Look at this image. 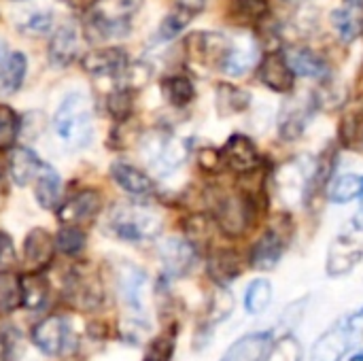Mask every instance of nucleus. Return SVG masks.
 <instances>
[{
	"mask_svg": "<svg viewBox=\"0 0 363 361\" xmlns=\"http://www.w3.org/2000/svg\"><path fill=\"white\" fill-rule=\"evenodd\" d=\"M66 294L68 300L81 309V311H94L102 304V285L96 279L89 277H81V274H72L68 285H66Z\"/></svg>",
	"mask_w": 363,
	"mask_h": 361,
	"instance_id": "aec40b11",
	"label": "nucleus"
},
{
	"mask_svg": "<svg viewBox=\"0 0 363 361\" xmlns=\"http://www.w3.org/2000/svg\"><path fill=\"white\" fill-rule=\"evenodd\" d=\"M185 147L170 136H153L145 143V155L151 166L160 170H170L185 160Z\"/></svg>",
	"mask_w": 363,
	"mask_h": 361,
	"instance_id": "2eb2a0df",
	"label": "nucleus"
},
{
	"mask_svg": "<svg viewBox=\"0 0 363 361\" xmlns=\"http://www.w3.org/2000/svg\"><path fill=\"white\" fill-rule=\"evenodd\" d=\"M363 260V217L355 215L342 232L334 238L328 249L325 272L328 277H345L351 274Z\"/></svg>",
	"mask_w": 363,
	"mask_h": 361,
	"instance_id": "20e7f679",
	"label": "nucleus"
},
{
	"mask_svg": "<svg viewBox=\"0 0 363 361\" xmlns=\"http://www.w3.org/2000/svg\"><path fill=\"white\" fill-rule=\"evenodd\" d=\"M66 336H68L66 321L57 315L43 319L32 330V343L45 355H60L66 345Z\"/></svg>",
	"mask_w": 363,
	"mask_h": 361,
	"instance_id": "4468645a",
	"label": "nucleus"
},
{
	"mask_svg": "<svg viewBox=\"0 0 363 361\" xmlns=\"http://www.w3.org/2000/svg\"><path fill=\"white\" fill-rule=\"evenodd\" d=\"M172 351H174V338L172 336H160L149 345L145 361H170Z\"/></svg>",
	"mask_w": 363,
	"mask_h": 361,
	"instance_id": "a18cd8bd",
	"label": "nucleus"
},
{
	"mask_svg": "<svg viewBox=\"0 0 363 361\" xmlns=\"http://www.w3.org/2000/svg\"><path fill=\"white\" fill-rule=\"evenodd\" d=\"M49 57L57 66H68L79 55V30L74 23L60 26L49 40Z\"/></svg>",
	"mask_w": 363,
	"mask_h": 361,
	"instance_id": "6ab92c4d",
	"label": "nucleus"
},
{
	"mask_svg": "<svg viewBox=\"0 0 363 361\" xmlns=\"http://www.w3.org/2000/svg\"><path fill=\"white\" fill-rule=\"evenodd\" d=\"M43 168H45V164L40 162V157L28 147H17L11 153L9 172H11V179L15 185H21V187L28 185L32 179H36L40 174Z\"/></svg>",
	"mask_w": 363,
	"mask_h": 361,
	"instance_id": "5701e85b",
	"label": "nucleus"
},
{
	"mask_svg": "<svg viewBox=\"0 0 363 361\" xmlns=\"http://www.w3.org/2000/svg\"><path fill=\"white\" fill-rule=\"evenodd\" d=\"M53 251L55 240L51 238V234L43 228H34L23 243V266L28 274H38L40 270H45L53 260Z\"/></svg>",
	"mask_w": 363,
	"mask_h": 361,
	"instance_id": "1a4fd4ad",
	"label": "nucleus"
},
{
	"mask_svg": "<svg viewBox=\"0 0 363 361\" xmlns=\"http://www.w3.org/2000/svg\"><path fill=\"white\" fill-rule=\"evenodd\" d=\"M132 104H134V96L130 89H115L108 100H106V109L108 113L113 115V119H117L119 123L128 121L130 115H132Z\"/></svg>",
	"mask_w": 363,
	"mask_h": 361,
	"instance_id": "4c0bfd02",
	"label": "nucleus"
},
{
	"mask_svg": "<svg viewBox=\"0 0 363 361\" xmlns=\"http://www.w3.org/2000/svg\"><path fill=\"white\" fill-rule=\"evenodd\" d=\"M111 174H113L115 183L123 191H128L130 196L143 198V196L153 194V181H151V177H147L143 170H138V168H134V166H130L125 162H115L111 166Z\"/></svg>",
	"mask_w": 363,
	"mask_h": 361,
	"instance_id": "4be33fe9",
	"label": "nucleus"
},
{
	"mask_svg": "<svg viewBox=\"0 0 363 361\" xmlns=\"http://www.w3.org/2000/svg\"><path fill=\"white\" fill-rule=\"evenodd\" d=\"M119 74H121V89L134 91V89H140L149 81L151 70L145 64H128Z\"/></svg>",
	"mask_w": 363,
	"mask_h": 361,
	"instance_id": "79ce46f5",
	"label": "nucleus"
},
{
	"mask_svg": "<svg viewBox=\"0 0 363 361\" xmlns=\"http://www.w3.org/2000/svg\"><path fill=\"white\" fill-rule=\"evenodd\" d=\"M272 347V332H253L238 338L221 357V361H266Z\"/></svg>",
	"mask_w": 363,
	"mask_h": 361,
	"instance_id": "f3484780",
	"label": "nucleus"
},
{
	"mask_svg": "<svg viewBox=\"0 0 363 361\" xmlns=\"http://www.w3.org/2000/svg\"><path fill=\"white\" fill-rule=\"evenodd\" d=\"M55 245L64 255H79L85 249V234L79 228L66 226L57 232Z\"/></svg>",
	"mask_w": 363,
	"mask_h": 361,
	"instance_id": "58836bf2",
	"label": "nucleus"
},
{
	"mask_svg": "<svg viewBox=\"0 0 363 361\" xmlns=\"http://www.w3.org/2000/svg\"><path fill=\"white\" fill-rule=\"evenodd\" d=\"M259 81L270 87L272 91H279V94H287L294 89V83H296V74L294 70L289 68L287 60L283 53H266L264 60L259 62Z\"/></svg>",
	"mask_w": 363,
	"mask_h": 361,
	"instance_id": "f8f14e48",
	"label": "nucleus"
},
{
	"mask_svg": "<svg viewBox=\"0 0 363 361\" xmlns=\"http://www.w3.org/2000/svg\"><path fill=\"white\" fill-rule=\"evenodd\" d=\"M308 117H311V106L308 104H302V102H287L283 106V113H281V119H279V130L283 134L285 140H294L298 138L306 123H308Z\"/></svg>",
	"mask_w": 363,
	"mask_h": 361,
	"instance_id": "393cba45",
	"label": "nucleus"
},
{
	"mask_svg": "<svg viewBox=\"0 0 363 361\" xmlns=\"http://www.w3.org/2000/svg\"><path fill=\"white\" fill-rule=\"evenodd\" d=\"M196 160H198V166H200L202 170L215 172V170L219 168V164H221V151H217V149H213V147H204V149L198 151Z\"/></svg>",
	"mask_w": 363,
	"mask_h": 361,
	"instance_id": "09e8293b",
	"label": "nucleus"
},
{
	"mask_svg": "<svg viewBox=\"0 0 363 361\" xmlns=\"http://www.w3.org/2000/svg\"><path fill=\"white\" fill-rule=\"evenodd\" d=\"M111 228L121 240L140 243L151 240L162 232V219L155 211L140 204H119L111 213Z\"/></svg>",
	"mask_w": 363,
	"mask_h": 361,
	"instance_id": "423d86ee",
	"label": "nucleus"
},
{
	"mask_svg": "<svg viewBox=\"0 0 363 361\" xmlns=\"http://www.w3.org/2000/svg\"><path fill=\"white\" fill-rule=\"evenodd\" d=\"M234 298L228 291V287H217L208 302V323H221L232 315Z\"/></svg>",
	"mask_w": 363,
	"mask_h": 361,
	"instance_id": "f704fd0d",
	"label": "nucleus"
},
{
	"mask_svg": "<svg viewBox=\"0 0 363 361\" xmlns=\"http://www.w3.org/2000/svg\"><path fill=\"white\" fill-rule=\"evenodd\" d=\"M117 285H119L123 304L132 313L143 315L145 313V289H147L145 272L136 266H123V270L117 277Z\"/></svg>",
	"mask_w": 363,
	"mask_h": 361,
	"instance_id": "dca6fc26",
	"label": "nucleus"
},
{
	"mask_svg": "<svg viewBox=\"0 0 363 361\" xmlns=\"http://www.w3.org/2000/svg\"><path fill=\"white\" fill-rule=\"evenodd\" d=\"M21 298H23L26 309L38 311L45 306V302L49 298V285L38 274H26V277H21Z\"/></svg>",
	"mask_w": 363,
	"mask_h": 361,
	"instance_id": "2f4dec72",
	"label": "nucleus"
},
{
	"mask_svg": "<svg viewBox=\"0 0 363 361\" xmlns=\"http://www.w3.org/2000/svg\"><path fill=\"white\" fill-rule=\"evenodd\" d=\"M206 272L208 279L217 285V287H228L230 283H234L240 272H242V260L234 249H215L208 255L206 262Z\"/></svg>",
	"mask_w": 363,
	"mask_h": 361,
	"instance_id": "ddd939ff",
	"label": "nucleus"
},
{
	"mask_svg": "<svg viewBox=\"0 0 363 361\" xmlns=\"http://www.w3.org/2000/svg\"><path fill=\"white\" fill-rule=\"evenodd\" d=\"M221 160L228 164L230 170H234L238 174H251L262 166V155H259L257 147L245 134H234L228 138V143L221 151Z\"/></svg>",
	"mask_w": 363,
	"mask_h": 361,
	"instance_id": "6e6552de",
	"label": "nucleus"
},
{
	"mask_svg": "<svg viewBox=\"0 0 363 361\" xmlns=\"http://www.w3.org/2000/svg\"><path fill=\"white\" fill-rule=\"evenodd\" d=\"M255 62H257V47L253 43H234L228 47L221 60V70L230 77H240L249 72Z\"/></svg>",
	"mask_w": 363,
	"mask_h": 361,
	"instance_id": "b1692460",
	"label": "nucleus"
},
{
	"mask_svg": "<svg viewBox=\"0 0 363 361\" xmlns=\"http://www.w3.org/2000/svg\"><path fill=\"white\" fill-rule=\"evenodd\" d=\"M102 206V196L96 189H85L77 196H72L70 200H66L60 211H57V219L66 226H79V223H87L91 221L98 211Z\"/></svg>",
	"mask_w": 363,
	"mask_h": 361,
	"instance_id": "9b49d317",
	"label": "nucleus"
},
{
	"mask_svg": "<svg viewBox=\"0 0 363 361\" xmlns=\"http://www.w3.org/2000/svg\"><path fill=\"white\" fill-rule=\"evenodd\" d=\"M53 28V13L49 11H38L34 15H30L23 23H21V32L28 36H45L49 34Z\"/></svg>",
	"mask_w": 363,
	"mask_h": 361,
	"instance_id": "37998d69",
	"label": "nucleus"
},
{
	"mask_svg": "<svg viewBox=\"0 0 363 361\" xmlns=\"http://www.w3.org/2000/svg\"><path fill=\"white\" fill-rule=\"evenodd\" d=\"M19 134V117L11 106L0 104V149H11Z\"/></svg>",
	"mask_w": 363,
	"mask_h": 361,
	"instance_id": "e433bc0d",
	"label": "nucleus"
},
{
	"mask_svg": "<svg viewBox=\"0 0 363 361\" xmlns=\"http://www.w3.org/2000/svg\"><path fill=\"white\" fill-rule=\"evenodd\" d=\"M21 304V277L13 270H0V313H13Z\"/></svg>",
	"mask_w": 363,
	"mask_h": 361,
	"instance_id": "c85d7f7f",
	"label": "nucleus"
},
{
	"mask_svg": "<svg viewBox=\"0 0 363 361\" xmlns=\"http://www.w3.org/2000/svg\"><path fill=\"white\" fill-rule=\"evenodd\" d=\"M21 353H23V340L19 330L15 328L0 330V360L17 361Z\"/></svg>",
	"mask_w": 363,
	"mask_h": 361,
	"instance_id": "ea45409f",
	"label": "nucleus"
},
{
	"mask_svg": "<svg viewBox=\"0 0 363 361\" xmlns=\"http://www.w3.org/2000/svg\"><path fill=\"white\" fill-rule=\"evenodd\" d=\"M140 9V0H96L89 6L87 32H96L94 40L121 36L130 28V19Z\"/></svg>",
	"mask_w": 363,
	"mask_h": 361,
	"instance_id": "39448f33",
	"label": "nucleus"
},
{
	"mask_svg": "<svg viewBox=\"0 0 363 361\" xmlns=\"http://www.w3.org/2000/svg\"><path fill=\"white\" fill-rule=\"evenodd\" d=\"M332 21H334V30L338 32V36L345 40V43H351L359 36L363 23V15L357 11H351L347 6L342 9H336L332 13Z\"/></svg>",
	"mask_w": 363,
	"mask_h": 361,
	"instance_id": "72a5a7b5",
	"label": "nucleus"
},
{
	"mask_svg": "<svg viewBox=\"0 0 363 361\" xmlns=\"http://www.w3.org/2000/svg\"><path fill=\"white\" fill-rule=\"evenodd\" d=\"M266 361H302V345L296 336L287 334L279 343H272Z\"/></svg>",
	"mask_w": 363,
	"mask_h": 361,
	"instance_id": "c9c22d12",
	"label": "nucleus"
},
{
	"mask_svg": "<svg viewBox=\"0 0 363 361\" xmlns=\"http://www.w3.org/2000/svg\"><path fill=\"white\" fill-rule=\"evenodd\" d=\"M268 4L266 0H234L232 2V13L245 21H257L266 15Z\"/></svg>",
	"mask_w": 363,
	"mask_h": 361,
	"instance_id": "c03bdc74",
	"label": "nucleus"
},
{
	"mask_svg": "<svg viewBox=\"0 0 363 361\" xmlns=\"http://www.w3.org/2000/svg\"><path fill=\"white\" fill-rule=\"evenodd\" d=\"M26 70H28V62H26V55L15 51L11 53L2 66H0V87L6 91V94H13L21 87L23 83V77H26Z\"/></svg>",
	"mask_w": 363,
	"mask_h": 361,
	"instance_id": "cd10ccee",
	"label": "nucleus"
},
{
	"mask_svg": "<svg viewBox=\"0 0 363 361\" xmlns=\"http://www.w3.org/2000/svg\"><path fill=\"white\" fill-rule=\"evenodd\" d=\"M272 302V283L268 279H255L245 291V311L249 315H262Z\"/></svg>",
	"mask_w": 363,
	"mask_h": 361,
	"instance_id": "c756f323",
	"label": "nucleus"
},
{
	"mask_svg": "<svg viewBox=\"0 0 363 361\" xmlns=\"http://www.w3.org/2000/svg\"><path fill=\"white\" fill-rule=\"evenodd\" d=\"M160 260L170 277H185L196 264V247L185 238H168L160 245Z\"/></svg>",
	"mask_w": 363,
	"mask_h": 361,
	"instance_id": "9d476101",
	"label": "nucleus"
},
{
	"mask_svg": "<svg viewBox=\"0 0 363 361\" xmlns=\"http://www.w3.org/2000/svg\"><path fill=\"white\" fill-rule=\"evenodd\" d=\"M363 306L340 317L328 332H323L311 353V361H342L362 340Z\"/></svg>",
	"mask_w": 363,
	"mask_h": 361,
	"instance_id": "7ed1b4c3",
	"label": "nucleus"
},
{
	"mask_svg": "<svg viewBox=\"0 0 363 361\" xmlns=\"http://www.w3.org/2000/svg\"><path fill=\"white\" fill-rule=\"evenodd\" d=\"M285 60H287L289 68L294 70V74H298V77L323 81L330 74V66L325 64V60L319 57L317 53H313L311 49H289Z\"/></svg>",
	"mask_w": 363,
	"mask_h": 361,
	"instance_id": "412c9836",
	"label": "nucleus"
},
{
	"mask_svg": "<svg viewBox=\"0 0 363 361\" xmlns=\"http://www.w3.org/2000/svg\"><path fill=\"white\" fill-rule=\"evenodd\" d=\"M345 6L351 11H357L363 15V0H345Z\"/></svg>",
	"mask_w": 363,
	"mask_h": 361,
	"instance_id": "603ef678",
	"label": "nucleus"
},
{
	"mask_svg": "<svg viewBox=\"0 0 363 361\" xmlns=\"http://www.w3.org/2000/svg\"><path fill=\"white\" fill-rule=\"evenodd\" d=\"M211 230H213V221L206 215H191L185 221V234H187V240L191 245L208 240Z\"/></svg>",
	"mask_w": 363,
	"mask_h": 361,
	"instance_id": "a19ab883",
	"label": "nucleus"
},
{
	"mask_svg": "<svg viewBox=\"0 0 363 361\" xmlns=\"http://www.w3.org/2000/svg\"><path fill=\"white\" fill-rule=\"evenodd\" d=\"M34 196L36 202L43 209H55L62 196V181L60 174L53 168H43L40 174L36 177V185H34Z\"/></svg>",
	"mask_w": 363,
	"mask_h": 361,
	"instance_id": "a878e982",
	"label": "nucleus"
},
{
	"mask_svg": "<svg viewBox=\"0 0 363 361\" xmlns=\"http://www.w3.org/2000/svg\"><path fill=\"white\" fill-rule=\"evenodd\" d=\"M349 361H363V351L362 353H357V355H353Z\"/></svg>",
	"mask_w": 363,
	"mask_h": 361,
	"instance_id": "864d4df0",
	"label": "nucleus"
},
{
	"mask_svg": "<svg viewBox=\"0 0 363 361\" xmlns=\"http://www.w3.org/2000/svg\"><path fill=\"white\" fill-rule=\"evenodd\" d=\"M285 2H289V4H302V2H306V0H285Z\"/></svg>",
	"mask_w": 363,
	"mask_h": 361,
	"instance_id": "5fc2aeb1",
	"label": "nucleus"
},
{
	"mask_svg": "<svg viewBox=\"0 0 363 361\" xmlns=\"http://www.w3.org/2000/svg\"><path fill=\"white\" fill-rule=\"evenodd\" d=\"M17 264V253L13 247V240L0 232V270H11Z\"/></svg>",
	"mask_w": 363,
	"mask_h": 361,
	"instance_id": "de8ad7c7",
	"label": "nucleus"
},
{
	"mask_svg": "<svg viewBox=\"0 0 363 361\" xmlns=\"http://www.w3.org/2000/svg\"><path fill=\"white\" fill-rule=\"evenodd\" d=\"M255 213L257 202L249 189L225 191L213 200V219L219 230L230 238L245 236L255 221Z\"/></svg>",
	"mask_w": 363,
	"mask_h": 361,
	"instance_id": "f03ea898",
	"label": "nucleus"
},
{
	"mask_svg": "<svg viewBox=\"0 0 363 361\" xmlns=\"http://www.w3.org/2000/svg\"><path fill=\"white\" fill-rule=\"evenodd\" d=\"M2 55H4V43L0 40V60H2Z\"/></svg>",
	"mask_w": 363,
	"mask_h": 361,
	"instance_id": "6e6d98bb",
	"label": "nucleus"
},
{
	"mask_svg": "<svg viewBox=\"0 0 363 361\" xmlns=\"http://www.w3.org/2000/svg\"><path fill=\"white\" fill-rule=\"evenodd\" d=\"M189 21H191L189 15H185V13H181V11L174 9V11L162 21V26H160V36H162V38H174Z\"/></svg>",
	"mask_w": 363,
	"mask_h": 361,
	"instance_id": "49530a36",
	"label": "nucleus"
},
{
	"mask_svg": "<svg viewBox=\"0 0 363 361\" xmlns=\"http://www.w3.org/2000/svg\"><path fill=\"white\" fill-rule=\"evenodd\" d=\"M206 2L208 0H174V9L185 13V15H189V17H194V15H198L206 6Z\"/></svg>",
	"mask_w": 363,
	"mask_h": 361,
	"instance_id": "8fccbe9b",
	"label": "nucleus"
},
{
	"mask_svg": "<svg viewBox=\"0 0 363 361\" xmlns=\"http://www.w3.org/2000/svg\"><path fill=\"white\" fill-rule=\"evenodd\" d=\"M363 196V177L359 174H342L330 181L328 198L334 204H347Z\"/></svg>",
	"mask_w": 363,
	"mask_h": 361,
	"instance_id": "bb28decb",
	"label": "nucleus"
},
{
	"mask_svg": "<svg viewBox=\"0 0 363 361\" xmlns=\"http://www.w3.org/2000/svg\"><path fill=\"white\" fill-rule=\"evenodd\" d=\"M162 91L172 106H187L196 96L194 83L187 77H179V74L166 77L162 81Z\"/></svg>",
	"mask_w": 363,
	"mask_h": 361,
	"instance_id": "7c9ffc66",
	"label": "nucleus"
},
{
	"mask_svg": "<svg viewBox=\"0 0 363 361\" xmlns=\"http://www.w3.org/2000/svg\"><path fill=\"white\" fill-rule=\"evenodd\" d=\"M81 66L89 74H119L128 66V57L121 49L117 47H104V49H94L81 57Z\"/></svg>",
	"mask_w": 363,
	"mask_h": 361,
	"instance_id": "a211bd4d",
	"label": "nucleus"
},
{
	"mask_svg": "<svg viewBox=\"0 0 363 361\" xmlns=\"http://www.w3.org/2000/svg\"><path fill=\"white\" fill-rule=\"evenodd\" d=\"M66 2L74 9H89L96 0H66Z\"/></svg>",
	"mask_w": 363,
	"mask_h": 361,
	"instance_id": "3c124183",
	"label": "nucleus"
},
{
	"mask_svg": "<svg viewBox=\"0 0 363 361\" xmlns=\"http://www.w3.org/2000/svg\"><path fill=\"white\" fill-rule=\"evenodd\" d=\"M53 126L60 140L70 149L87 147L94 138V117L89 98L81 91L68 94L55 113Z\"/></svg>",
	"mask_w": 363,
	"mask_h": 361,
	"instance_id": "f257e3e1",
	"label": "nucleus"
},
{
	"mask_svg": "<svg viewBox=\"0 0 363 361\" xmlns=\"http://www.w3.org/2000/svg\"><path fill=\"white\" fill-rule=\"evenodd\" d=\"M249 100L251 96L236 87V85H219L217 89V109L221 115H234V113H240L249 106Z\"/></svg>",
	"mask_w": 363,
	"mask_h": 361,
	"instance_id": "473e14b6",
	"label": "nucleus"
},
{
	"mask_svg": "<svg viewBox=\"0 0 363 361\" xmlns=\"http://www.w3.org/2000/svg\"><path fill=\"white\" fill-rule=\"evenodd\" d=\"M287 234L281 230V226H270L262 232V236L255 240L251 249V266L255 270H272L279 266L285 249H287Z\"/></svg>",
	"mask_w": 363,
	"mask_h": 361,
	"instance_id": "0eeeda50",
	"label": "nucleus"
}]
</instances>
